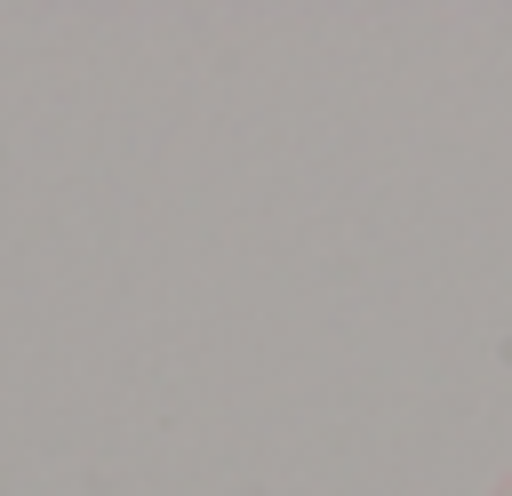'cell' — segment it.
Masks as SVG:
<instances>
[{"label":"cell","mask_w":512,"mask_h":496,"mask_svg":"<svg viewBox=\"0 0 512 496\" xmlns=\"http://www.w3.org/2000/svg\"><path fill=\"white\" fill-rule=\"evenodd\" d=\"M496 496H512V480H504V488H496Z\"/></svg>","instance_id":"6da1fadb"}]
</instances>
